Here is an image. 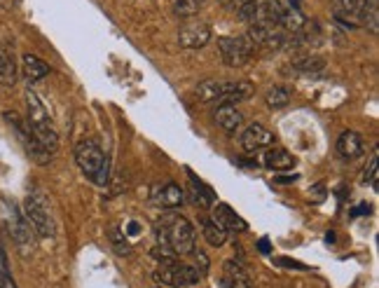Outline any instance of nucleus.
I'll return each instance as SVG.
<instances>
[{
	"label": "nucleus",
	"instance_id": "nucleus-1",
	"mask_svg": "<svg viewBox=\"0 0 379 288\" xmlns=\"http://www.w3.org/2000/svg\"><path fill=\"white\" fill-rule=\"evenodd\" d=\"M26 124L28 129L33 131V136L38 138V143L45 148L49 155H54L59 150V133H56L54 122L49 119L47 108L42 105L40 96L28 87L26 89Z\"/></svg>",
	"mask_w": 379,
	"mask_h": 288
},
{
	"label": "nucleus",
	"instance_id": "nucleus-2",
	"mask_svg": "<svg viewBox=\"0 0 379 288\" xmlns=\"http://www.w3.org/2000/svg\"><path fill=\"white\" fill-rule=\"evenodd\" d=\"M75 162L77 166H80V171L87 176L91 183H96V185H105L110 178V162L108 157L103 155V150L98 148L96 140L91 138H84L80 143L75 145Z\"/></svg>",
	"mask_w": 379,
	"mask_h": 288
},
{
	"label": "nucleus",
	"instance_id": "nucleus-3",
	"mask_svg": "<svg viewBox=\"0 0 379 288\" xmlns=\"http://www.w3.org/2000/svg\"><path fill=\"white\" fill-rule=\"evenodd\" d=\"M159 225L164 228L168 249H171L173 256H192L194 251V228L187 218H182L178 214H166L159 221Z\"/></svg>",
	"mask_w": 379,
	"mask_h": 288
},
{
	"label": "nucleus",
	"instance_id": "nucleus-4",
	"mask_svg": "<svg viewBox=\"0 0 379 288\" xmlns=\"http://www.w3.org/2000/svg\"><path fill=\"white\" fill-rule=\"evenodd\" d=\"M24 218L38 237H54V221L49 214L45 197L40 192H28L24 199Z\"/></svg>",
	"mask_w": 379,
	"mask_h": 288
},
{
	"label": "nucleus",
	"instance_id": "nucleus-5",
	"mask_svg": "<svg viewBox=\"0 0 379 288\" xmlns=\"http://www.w3.org/2000/svg\"><path fill=\"white\" fill-rule=\"evenodd\" d=\"M5 119L10 122V126L14 129V133H17V138H19V143L24 145V150L26 155L31 157L35 164H40V166H45L49 164V159H52V155H49L45 148H42L38 143V138L33 136V131L28 129V124H26V119H21L19 112H14V110H7L5 112Z\"/></svg>",
	"mask_w": 379,
	"mask_h": 288
},
{
	"label": "nucleus",
	"instance_id": "nucleus-6",
	"mask_svg": "<svg viewBox=\"0 0 379 288\" xmlns=\"http://www.w3.org/2000/svg\"><path fill=\"white\" fill-rule=\"evenodd\" d=\"M201 274L190 265H182L178 263L175 258L171 260H164L159 263V270L152 274L154 281L159 284H166V286H175V288H187V286H194L199 281Z\"/></svg>",
	"mask_w": 379,
	"mask_h": 288
},
{
	"label": "nucleus",
	"instance_id": "nucleus-7",
	"mask_svg": "<svg viewBox=\"0 0 379 288\" xmlns=\"http://www.w3.org/2000/svg\"><path fill=\"white\" fill-rule=\"evenodd\" d=\"M218 52H220L222 61L227 63L230 68H241L251 61L255 47L246 40V35H239V38L225 35V38H218Z\"/></svg>",
	"mask_w": 379,
	"mask_h": 288
},
{
	"label": "nucleus",
	"instance_id": "nucleus-8",
	"mask_svg": "<svg viewBox=\"0 0 379 288\" xmlns=\"http://www.w3.org/2000/svg\"><path fill=\"white\" fill-rule=\"evenodd\" d=\"M246 40L253 47H265V49H281L284 45H288L286 31H281L277 26H262V24H251L248 33H246Z\"/></svg>",
	"mask_w": 379,
	"mask_h": 288
},
{
	"label": "nucleus",
	"instance_id": "nucleus-9",
	"mask_svg": "<svg viewBox=\"0 0 379 288\" xmlns=\"http://www.w3.org/2000/svg\"><path fill=\"white\" fill-rule=\"evenodd\" d=\"M274 140H277L274 131H270L262 124L253 122L241 131V136H239V145H241V150H246V152H258V150H267V148H272Z\"/></svg>",
	"mask_w": 379,
	"mask_h": 288
},
{
	"label": "nucleus",
	"instance_id": "nucleus-10",
	"mask_svg": "<svg viewBox=\"0 0 379 288\" xmlns=\"http://www.w3.org/2000/svg\"><path fill=\"white\" fill-rule=\"evenodd\" d=\"M10 235L14 239V244H17V249L21 253H31L33 251V246H35V232L33 228L28 225V221L24 218V214L17 209V207H12V214H10Z\"/></svg>",
	"mask_w": 379,
	"mask_h": 288
},
{
	"label": "nucleus",
	"instance_id": "nucleus-11",
	"mask_svg": "<svg viewBox=\"0 0 379 288\" xmlns=\"http://www.w3.org/2000/svg\"><path fill=\"white\" fill-rule=\"evenodd\" d=\"M211 221H213L218 228H222L225 232H248V223L244 221L241 216L237 214L230 204H213V211H211Z\"/></svg>",
	"mask_w": 379,
	"mask_h": 288
},
{
	"label": "nucleus",
	"instance_id": "nucleus-12",
	"mask_svg": "<svg viewBox=\"0 0 379 288\" xmlns=\"http://www.w3.org/2000/svg\"><path fill=\"white\" fill-rule=\"evenodd\" d=\"M211 26L208 24H187L178 31V45L185 49H201L211 40Z\"/></svg>",
	"mask_w": 379,
	"mask_h": 288
},
{
	"label": "nucleus",
	"instance_id": "nucleus-13",
	"mask_svg": "<svg viewBox=\"0 0 379 288\" xmlns=\"http://www.w3.org/2000/svg\"><path fill=\"white\" fill-rule=\"evenodd\" d=\"M19 80V63L10 45H0V84L14 87Z\"/></svg>",
	"mask_w": 379,
	"mask_h": 288
},
{
	"label": "nucleus",
	"instance_id": "nucleus-14",
	"mask_svg": "<svg viewBox=\"0 0 379 288\" xmlns=\"http://www.w3.org/2000/svg\"><path fill=\"white\" fill-rule=\"evenodd\" d=\"M222 288H253L248 274L244 272V267L234 263V260H227L222 267V277H220Z\"/></svg>",
	"mask_w": 379,
	"mask_h": 288
},
{
	"label": "nucleus",
	"instance_id": "nucleus-15",
	"mask_svg": "<svg viewBox=\"0 0 379 288\" xmlns=\"http://www.w3.org/2000/svg\"><path fill=\"white\" fill-rule=\"evenodd\" d=\"M295 162L298 159H295L286 148H277V145L267 148L262 155V164L267 169H272V171H288V169L295 166Z\"/></svg>",
	"mask_w": 379,
	"mask_h": 288
},
{
	"label": "nucleus",
	"instance_id": "nucleus-16",
	"mask_svg": "<svg viewBox=\"0 0 379 288\" xmlns=\"http://www.w3.org/2000/svg\"><path fill=\"white\" fill-rule=\"evenodd\" d=\"M187 174H190V199H192L194 207L211 209L215 204V192L204 181L197 178L192 171H187Z\"/></svg>",
	"mask_w": 379,
	"mask_h": 288
},
{
	"label": "nucleus",
	"instance_id": "nucleus-17",
	"mask_svg": "<svg viewBox=\"0 0 379 288\" xmlns=\"http://www.w3.org/2000/svg\"><path fill=\"white\" fill-rule=\"evenodd\" d=\"M215 124L220 126L222 131L237 133V129H241V124H244V115L237 110V105L222 103V105H218V110H215Z\"/></svg>",
	"mask_w": 379,
	"mask_h": 288
},
{
	"label": "nucleus",
	"instance_id": "nucleus-18",
	"mask_svg": "<svg viewBox=\"0 0 379 288\" xmlns=\"http://www.w3.org/2000/svg\"><path fill=\"white\" fill-rule=\"evenodd\" d=\"M253 94V87H251V82H222V94H220V101L218 103H227V105H237L239 101H246Z\"/></svg>",
	"mask_w": 379,
	"mask_h": 288
},
{
	"label": "nucleus",
	"instance_id": "nucleus-19",
	"mask_svg": "<svg viewBox=\"0 0 379 288\" xmlns=\"http://www.w3.org/2000/svg\"><path fill=\"white\" fill-rule=\"evenodd\" d=\"M337 152H340L344 159L361 157V155H363V138H361V133L344 131L342 136L337 138Z\"/></svg>",
	"mask_w": 379,
	"mask_h": 288
},
{
	"label": "nucleus",
	"instance_id": "nucleus-20",
	"mask_svg": "<svg viewBox=\"0 0 379 288\" xmlns=\"http://www.w3.org/2000/svg\"><path fill=\"white\" fill-rule=\"evenodd\" d=\"M279 26H284V31L288 33H305L309 26V19L300 12V7H288V10L281 12Z\"/></svg>",
	"mask_w": 379,
	"mask_h": 288
},
{
	"label": "nucleus",
	"instance_id": "nucleus-21",
	"mask_svg": "<svg viewBox=\"0 0 379 288\" xmlns=\"http://www.w3.org/2000/svg\"><path fill=\"white\" fill-rule=\"evenodd\" d=\"M21 66H24V77H26L28 84L38 82V80H42V77L49 75V66L40 59V56H35V54H24V59H21Z\"/></svg>",
	"mask_w": 379,
	"mask_h": 288
},
{
	"label": "nucleus",
	"instance_id": "nucleus-22",
	"mask_svg": "<svg viewBox=\"0 0 379 288\" xmlns=\"http://www.w3.org/2000/svg\"><path fill=\"white\" fill-rule=\"evenodd\" d=\"M281 7L277 0H258V12H255V24L262 26H277L281 19Z\"/></svg>",
	"mask_w": 379,
	"mask_h": 288
},
{
	"label": "nucleus",
	"instance_id": "nucleus-23",
	"mask_svg": "<svg viewBox=\"0 0 379 288\" xmlns=\"http://www.w3.org/2000/svg\"><path fill=\"white\" fill-rule=\"evenodd\" d=\"M194 101L197 103H213V101H220V94H222V82H215V80H204L194 87Z\"/></svg>",
	"mask_w": 379,
	"mask_h": 288
},
{
	"label": "nucleus",
	"instance_id": "nucleus-24",
	"mask_svg": "<svg viewBox=\"0 0 379 288\" xmlns=\"http://www.w3.org/2000/svg\"><path fill=\"white\" fill-rule=\"evenodd\" d=\"M159 204L164 209H178L185 204V190H182L178 183H166L159 192Z\"/></svg>",
	"mask_w": 379,
	"mask_h": 288
},
{
	"label": "nucleus",
	"instance_id": "nucleus-25",
	"mask_svg": "<svg viewBox=\"0 0 379 288\" xmlns=\"http://www.w3.org/2000/svg\"><path fill=\"white\" fill-rule=\"evenodd\" d=\"M358 19H361L372 33H377L379 31V0H361Z\"/></svg>",
	"mask_w": 379,
	"mask_h": 288
},
{
	"label": "nucleus",
	"instance_id": "nucleus-26",
	"mask_svg": "<svg viewBox=\"0 0 379 288\" xmlns=\"http://www.w3.org/2000/svg\"><path fill=\"white\" fill-rule=\"evenodd\" d=\"M201 235H204V239H206L211 246H222L225 242H227V232H225L222 228H218V225L211 221V218L201 221Z\"/></svg>",
	"mask_w": 379,
	"mask_h": 288
},
{
	"label": "nucleus",
	"instance_id": "nucleus-27",
	"mask_svg": "<svg viewBox=\"0 0 379 288\" xmlns=\"http://www.w3.org/2000/svg\"><path fill=\"white\" fill-rule=\"evenodd\" d=\"M323 66H326V61L321 56H302V59L291 61V70H295V73H316Z\"/></svg>",
	"mask_w": 379,
	"mask_h": 288
},
{
	"label": "nucleus",
	"instance_id": "nucleus-28",
	"mask_svg": "<svg viewBox=\"0 0 379 288\" xmlns=\"http://www.w3.org/2000/svg\"><path fill=\"white\" fill-rule=\"evenodd\" d=\"M265 101H267V108H272V110L286 108V105L291 103V91H288L286 87H272L270 91H267Z\"/></svg>",
	"mask_w": 379,
	"mask_h": 288
},
{
	"label": "nucleus",
	"instance_id": "nucleus-29",
	"mask_svg": "<svg viewBox=\"0 0 379 288\" xmlns=\"http://www.w3.org/2000/svg\"><path fill=\"white\" fill-rule=\"evenodd\" d=\"M0 288H17V281H14L10 272V260H7L3 239H0Z\"/></svg>",
	"mask_w": 379,
	"mask_h": 288
},
{
	"label": "nucleus",
	"instance_id": "nucleus-30",
	"mask_svg": "<svg viewBox=\"0 0 379 288\" xmlns=\"http://www.w3.org/2000/svg\"><path fill=\"white\" fill-rule=\"evenodd\" d=\"M201 0H175V14L180 17H192V14L199 12Z\"/></svg>",
	"mask_w": 379,
	"mask_h": 288
},
{
	"label": "nucleus",
	"instance_id": "nucleus-31",
	"mask_svg": "<svg viewBox=\"0 0 379 288\" xmlns=\"http://www.w3.org/2000/svg\"><path fill=\"white\" fill-rule=\"evenodd\" d=\"M363 183L377 190V155H372L370 162H368V166L363 169Z\"/></svg>",
	"mask_w": 379,
	"mask_h": 288
},
{
	"label": "nucleus",
	"instance_id": "nucleus-32",
	"mask_svg": "<svg viewBox=\"0 0 379 288\" xmlns=\"http://www.w3.org/2000/svg\"><path fill=\"white\" fill-rule=\"evenodd\" d=\"M239 10V17L248 24H255V12H258V0H248V3H241L237 7Z\"/></svg>",
	"mask_w": 379,
	"mask_h": 288
},
{
	"label": "nucleus",
	"instance_id": "nucleus-33",
	"mask_svg": "<svg viewBox=\"0 0 379 288\" xmlns=\"http://www.w3.org/2000/svg\"><path fill=\"white\" fill-rule=\"evenodd\" d=\"M192 256H194V260H197V265H201L199 267V270H201V274L204 272H206L208 270V258L206 256H204V253L199 251V253H197V251H192Z\"/></svg>",
	"mask_w": 379,
	"mask_h": 288
},
{
	"label": "nucleus",
	"instance_id": "nucleus-34",
	"mask_svg": "<svg viewBox=\"0 0 379 288\" xmlns=\"http://www.w3.org/2000/svg\"><path fill=\"white\" fill-rule=\"evenodd\" d=\"M258 251L262 253V256H270V253H272V244H270V239H267V237L260 239V242H258Z\"/></svg>",
	"mask_w": 379,
	"mask_h": 288
},
{
	"label": "nucleus",
	"instance_id": "nucleus-35",
	"mask_svg": "<svg viewBox=\"0 0 379 288\" xmlns=\"http://www.w3.org/2000/svg\"><path fill=\"white\" fill-rule=\"evenodd\" d=\"M370 214V204H358L356 209H351V216H368Z\"/></svg>",
	"mask_w": 379,
	"mask_h": 288
},
{
	"label": "nucleus",
	"instance_id": "nucleus-36",
	"mask_svg": "<svg viewBox=\"0 0 379 288\" xmlns=\"http://www.w3.org/2000/svg\"><path fill=\"white\" fill-rule=\"evenodd\" d=\"M126 235H129V237H138L140 235V225L136 221H131L129 225H126Z\"/></svg>",
	"mask_w": 379,
	"mask_h": 288
},
{
	"label": "nucleus",
	"instance_id": "nucleus-37",
	"mask_svg": "<svg viewBox=\"0 0 379 288\" xmlns=\"http://www.w3.org/2000/svg\"><path fill=\"white\" fill-rule=\"evenodd\" d=\"M279 183H295V181H298V176H279V178H277Z\"/></svg>",
	"mask_w": 379,
	"mask_h": 288
},
{
	"label": "nucleus",
	"instance_id": "nucleus-38",
	"mask_svg": "<svg viewBox=\"0 0 379 288\" xmlns=\"http://www.w3.org/2000/svg\"><path fill=\"white\" fill-rule=\"evenodd\" d=\"M222 3H227V5H241V3H248V0H222Z\"/></svg>",
	"mask_w": 379,
	"mask_h": 288
}]
</instances>
